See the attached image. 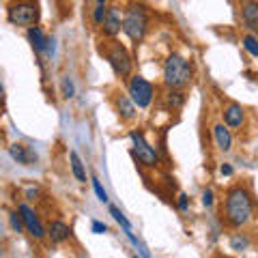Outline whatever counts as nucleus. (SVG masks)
I'll return each mask as SVG.
<instances>
[{
    "label": "nucleus",
    "mask_w": 258,
    "mask_h": 258,
    "mask_svg": "<svg viewBox=\"0 0 258 258\" xmlns=\"http://www.w3.org/2000/svg\"><path fill=\"white\" fill-rule=\"evenodd\" d=\"M9 224H11V228H13L15 232H22L24 228H26V224H24V217H22V213H20V209H18L15 213L9 215Z\"/></svg>",
    "instance_id": "nucleus-19"
},
{
    "label": "nucleus",
    "mask_w": 258,
    "mask_h": 258,
    "mask_svg": "<svg viewBox=\"0 0 258 258\" xmlns=\"http://www.w3.org/2000/svg\"><path fill=\"white\" fill-rule=\"evenodd\" d=\"M93 187H95V194H97V198H99L101 203H108V194H106V189L101 187V183L97 181V179H93Z\"/></svg>",
    "instance_id": "nucleus-24"
},
{
    "label": "nucleus",
    "mask_w": 258,
    "mask_h": 258,
    "mask_svg": "<svg viewBox=\"0 0 258 258\" xmlns=\"http://www.w3.org/2000/svg\"><path fill=\"white\" fill-rule=\"evenodd\" d=\"M110 213H112V217H114V220H116L120 226H123L125 230H129V228H132V222H129V220H127V217H125L123 213H120V209H118V207H114V205H112V207H110Z\"/></svg>",
    "instance_id": "nucleus-20"
},
{
    "label": "nucleus",
    "mask_w": 258,
    "mask_h": 258,
    "mask_svg": "<svg viewBox=\"0 0 258 258\" xmlns=\"http://www.w3.org/2000/svg\"><path fill=\"white\" fill-rule=\"evenodd\" d=\"M252 217V200H249V194L241 187H235L228 191L226 196V222L230 226H245Z\"/></svg>",
    "instance_id": "nucleus-1"
},
{
    "label": "nucleus",
    "mask_w": 258,
    "mask_h": 258,
    "mask_svg": "<svg viewBox=\"0 0 258 258\" xmlns=\"http://www.w3.org/2000/svg\"><path fill=\"white\" fill-rule=\"evenodd\" d=\"M203 205L205 207H213V194H211V189L203 191Z\"/></svg>",
    "instance_id": "nucleus-27"
},
{
    "label": "nucleus",
    "mask_w": 258,
    "mask_h": 258,
    "mask_svg": "<svg viewBox=\"0 0 258 258\" xmlns=\"http://www.w3.org/2000/svg\"><path fill=\"white\" fill-rule=\"evenodd\" d=\"M62 93H64V97H74L76 95V86H74V82H71L69 78L62 80Z\"/></svg>",
    "instance_id": "nucleus-25"
},
{
    "label": "nucleus",
    "mask_w": 258,
    "mask_h": 258,
    "mask_svg": "<svg viewBox=\"0 0 258 258\" xmlns=\"http://www.w3.org/2000/svg\"><path fill=\"white\" fill-rule=\"evenodd\" d=\"M243 47L252 54V56H258V37L254 35H245L243 37Z\"/></svg>",
    "instance_id": "nucleus-21"
},
{
    "label": "nucleus",
    "mask_w": 258,
    "mask_h": 258,
    "mask_svg": "<svg viewBox=\"0 0 258 258\" xmlns=\"http://www.w3.org/2000/svg\"><path fill=\"white\" fill-rule=\"evenodd\" d=\"M9 153H11V157L18 161V164L28 166L30 161H32V155L26 151V147H24V144H13V147H9Z\"/></svg>",
    "instance_id": "nucleus-16"
},
{
    "label": "nucleus",
    "mask_w": 258,
    "mask_h": 258,
    "mask_svg": "<svg viewBox=\"0 0 258 258\" xmlns=\"http://www.w3.org/2000/svg\"><path fill=\"white\" fill-rule=\"evenodd\" d=\"M71 235V228L64 222H52L50 228H47V237L52 239V243H62V241H67Z\"/></svg>",
    "instance_id": "nucleus-12"
},
{
    "label": "nucleus",
    "mask_w": 258,
    "mask_h": 258,
    "mask_svg": "<svg viewBox=\"0 0 258 258\" xmlns=\"http://www.w3.org/2000/svg\"><path fill=\"white\" fill-rule=\"evenodd\" d=\"M213 136H215L217 149L224 151V153H228L230 147H232V138H230V132H228V129H226V127L220 123V125H215V127H213Z\"/></svg>",
    "instance_id": "nucleus-15"
},
{
    "label": "nucleus",
    "mask_w": 258,
    "mask_h": 258,
    "mask_svg": "<svg viewBox=\"0 0 258 258\" xmlns=\"http://www.w3.org/2000/svg\"><path fill=\"white\" fill-rule=\"evenodd\" d=\"M69 159H71V170H74L76 179H78L80 183H86V170H84L82 159L78 157V153H76V151H71V153H69Z\"/></svg>",
    "instance_id": "nucleus-17"
},
{
    "label": "nucleus",
    "mask_w": 258,
    "mask_h": 258,
    "mask_svg": "<svg viewBox=\"0 0 258 258\" xmlns=\"http://www.w3.org/2000/svg\"><path fill=\"white\" fill-rule=\"evenodd\" d=\"M241 15H243V22L249 30H254L258 35V3H245L243 9H241Z\"/></svg>",
    "instance_id": "nucleus-13"
},
{
    "label": "nucleus",
    "mask_w": 258,
    "mask_h": 258,
    "mask_svg": "<svg viewBox=\"0 0 258 258\" xmlns=\"http://www.w3.org/2000/svg\"><path fill=\"white\" fill-rule=\"evenodd\" d=\"M230 247H232V249H239V252H241V249H245V247H247V239H245V237H241V235L232 237V239H230Z\"/></svg>",
    "instance_id": "nucleus-23"
},
{
    "label": "nucleus",
    "mask_w": 258,
    "mask_h": 258,
    "mask_svg": "<svg viewBox=\"0 0 258 258\" xmlns=\"http://www.w3.org/2000/svg\"><path fill=\"white\" fill-rule=\"evenodd\" d=\"M108 60H110L116 76L125 78V76L132 74V58H129V54H127V50L123 45H118V43L112 45L110 52H108Z\"/></svg>",
    "instance_id": "nucleus-7"
},
{
    "label": "nucleus",
    "mask_w": 258,
    "mask_h": 258,
    "mask_svg": "<svg viewBox=\"0 0 258 258\" xmlns=\"http://www.w3.org/2000/svg\"><path fill=\"white\" fill-rule=\"evenodd\" d=\"M243 120H245V112L239 103H230V106L224 108V123L228 127L237 129V127L243 125Z\"/></svg>",
    "instance_id": "nucleus-9"
},
{
    "label": "nucleus",
    "mask_w": 258,
    "mask_h": 258,
    "mask_svg": "<svg viewBox=\"0 0 258 258\" xmlns=\"http://www.w3.org/2000/svg\"><path fill=\"white\" fill-rule=\"evenodd\" d=\"M222 174H224V176H230V174H232V166L224 164V166H222Z\"/></svg>",
    "instance_id": "nucleus-29"
},
{
    "label": "nucleus",
    "mask_w": 258,
    "mask_h": 258,
    "mask_svg": "<svg viewBox=\"0 0 258 258\" xmlns=\"http://www.w3.org/2000/svg\"><path fill=\"white\" fill-rule=\"evenodd\" d=\"M191 80V64L179 54L168 56L164 64V82L170 88H183Z\"/></svg>",
    "instance_id": "nucleus-2"
},
{
    "label": "nucleus",
    "mask_w": 258,
    "mask_h": 258,
    "mask_svg": "<svg viewBox=\"0 0 258 258\" xmlns=\"http://www.w3.org/2000/svg\"><path fill=\"white\" fill-rule=\"evenodd\" d=\"M93 232L95 235H103V232H108V226L101 222H93Z\"/></svg>",
    "instance_id": "nucleus-26"
},
{
    "label": "nucleus",
    "mask_w": 258,
    "mask_h": 258,
    "mask_svg": "<svg viewBox=\"0 0 258 258\" xmlns=\"http://www.w3.org/2000/svg\"><path fill=\"white\" fill-rule=\"evenodd\" d=\"M28 39H30V43H32V47H35L37 52L50 50L52 39H47V37L43 35V30L39 28V26H30V28H28Z\"/></svg>",
    "instance_id": "nucleus-11"
},
{
    "label": "nucleus",
    "mask_w": 258,
    "mask_h": 258,
    "mask_svg": "<svg viewBox=\"0 0 258 258\" xmlns=\"http://www.w3.org/2000/svg\"><path fill=\"white\" fill-rule=\"evenodd\" d=\"M129 138H132V142H134L136 157H138L144 166H149V168L157 166V161H159L157 159V153H155V149H153L147 140H144V136L140 132H132V134H129Z\"/></svg>",
    "instance_id": "nucleus-6"
},
{
    "label": "nucleus",
    "mask_w": 258,
    "mask_h": 258,
    "mask_svg": "<svg viewBox=\"0 0 258 258\" xmlns=\"http://www.w3.org/2000/svg\"><path fill=\"white\" fill-rule=\"evenodd\" d=\"M129 97L138 108H149L153 101V84L147 82L142 76H134L129 80Z\"/></svg>",
    "instance_id": "nucleus-5"
},
{
    "label": "nucleus",
    "mask_w": 258,
    "mask_h": 258,
    "mask_svg": "<svg viewBox=\"0 0 258 258\" xmlns=\"http://www.w3.org/2000/svg\"><path fill=\"white\" fill-rule=\"evenodd\" d=\"M39 20V9L35 3H15L9 9V22L15 26H32Z\"/></svg>",
    "instance_id": "nucleus-4"
},
{
    "label": "nucleus",
    "mask_w": 258,
    "mask_h": 258,
    "mask_svg": "<svg viewBox=\"0 0 258 258\" xmlns=\"http://www.w3.org/2000/svg\"><path fill=\"white\" fill-rule=\"evenodd\" d=\"M147 26H149V20H147V13L140 7H132L127 11V15L123 18V32L132 39V41L140 43L144 35H147Z\"/></svg>",
    "instance_id": "nucleus-3"
},
{
    "label": "nucleus",
    "mask_w": 258,
    "mask_h": 258,
    "mask_svg": "<svg viewBox=\"0 0 258 258\" xmlns=\"http://www.w3.org/2000/svg\"><path fill=\"white\" fill-rule=\"evenodd\" d=\"M97 5H106V0H97Z\"/></svg>",
    "instance_id": "nucleus-30"
},
{
    "label": "nucleus",
    "mask_w": 258,
    "mask_h": 258,
    "mask_svg": "<svg viewBox=\"0 0 258 258\" xmlns=\"http://www.w3.org/2000/svg\"><path fill=\"white\" fill-rule=\"evenodd\" d=\"M120 28H123V20H120L118 9H108L106 22H103V32H106L108 37H116Z\"/></svg>",
    "instance_id": "nucleus-10"
},
{
    "label": "nucleus",
    "mask_w": 258,
    "mask_h": 258,
    "mask_svg": "<svg viewBox=\"0 0 258 258\" xmlns=\"http://www.w3.org/2000/svg\"><path fill=\"white\" fill-rule=\"evenodd\" d=\"M20 209V213H22V217H24V224H26V230L30 232L35 239H43L45 237V230H43V226H41V222H39V217H37V213L32 211V209L28 207V205H20L18 207Z\"/></svg>",
    "instance_id": "nucleus-8"
},
{
    "label": "nucleus",
    "mask_w": 258,
    "mask_h": 258,
    "mask_svg": "<svg viewBox=\"0 0 258 258\" xmlns=\"http://www.w3.org/2000/svg\"><path fill=\"white\" fill-rule=\"evenodd\" d=\"M166 99H168V103H170L172 108H181L183 101H185V97H183V93H179V88H170L168 95H166Z\"/></svg>",
    "instance_id": "nucleus-18"
},
{
    "label": "nucleus",
    "mask_w": 258,
    "mask_h": 258,
    "mask_svg": "<svg viewBox=\"0 0 258 258\" xmlns=\"http://www.w3.org/2000/svg\"><path fill=\"white\" fill-rule=\"evenodd\" d=\"M114 103H116V110H118L120 118L132 120V118L136 116V103H134L132 97H127V95H118Z\"/></svg>",
    "instance_id": "nucleus-14"
},
{
    "label": "nucleus",
    "mask_w": 258,
    "mask_h": 258,
    "mask_svg": "<svg viewBox=\"0 0 258 258\" xmlns=\"http://www.w3.org/2000/svg\"><path fill=\"white\" fill-rule=\"evenodd\" d=\"M106 15H108L106 5H97V9H95V13H93L95 24H101V26H103V22H106Z\"/></svg>",
    "instance_id": "nucleus-22"
},
{
    "label": "nucleus",
    "mask_w": 258,
    "mask_h": 258,
    "mask_svg": "<svg viewBox=\"0 0 258 258\" xmlns=\"http://www.w3.org/2000/svg\"><path fill=\"white\" fill-rule=\"evenodd\" d=\"M179 209H181V211L187 209V196H185V194H181V196H179Z\"/></svg>",
    "instance_id": "nucleus-28"
}]
</instances>
